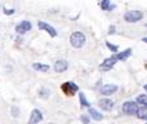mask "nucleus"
<instances>
[{
	"label": "nucleus",
	"mask_w": 147,
	"mask_h": 124,
	"mask_svg": "<svg viewBox=\"0 0 147 124\" xmlns=\"http://www.w3.org/2000/svg\"><path fill=\"white\" fill-rule=\"evenodd\" d=\"M48 124H54V123H48Z\"/></svg>",
	"instance_id": "obj_26"
},
{
	"label": "nucleus",
	"mask_w": 147,
	"mask_h": 124,
	"mask_svg": "<svg viewBox=\"0 0 147 124\" xmlns=\"http://www.w3.org/2000/svg\"><path fill=\"white\" fill-rule=\"evenodd\" d=\"M136 102L138 105H142L143 107H147V94H140L136 100Z\"/></svg>",
	"instance_id": "obj_17"
},
{
	"label": "nucleus",
	"mask_w": 147,
	"mask_h": 124,
	"mask_svg": "<svg viewBox=\"0 0 147 124\" xmlns=\"http://www.w3.org/2000/svg\"><path fill=\"white\" fill-rule=\"evenodd\" d=\"M81 122H83V124H89L90 119H89V117H86V115H83V117H81Z\"/></svg>",
	"instance_id": "obj_21"
},
{
	"label": "nucleus",
	"mask_w": 147,
	"mask_h": 124,
	"mask_svg": "<svg viewBox=\"0 0 147 124\" xmlns=\"http://www.w3.org/2000/svg\"><path fill=\"white\" fill-rule=\"evenodd\" d=\"M117 60L115 58V56H112V57H109V58H106L103 62L99 65V70L101 71H109V70H111L112 67H114V65L116 63Z\"/></svg>",
	"instance_id": "obj_7"
},
{
	"label": "nucleus",
	"mask_w": 147,
	"mask_h": 124,
	"mask_svg": "<svg viewBox=\"0 0 147 124\" xmlns=\"http://www.w3.org/2000/svg\"><path fill=\"white\" fill-rule=\"evenodd\" d=\"M41 120H43V112L39 109H34L30 115V119H28V124H38Z\"/></svg>",
	"instance_id": "obj_8"
},
{
	"label": "nucleus",
	"mask_w": 147,
	"mask_h": 124,
	"mask_svg": "<svg viewBox=\"0 0 147 124\" xmlns=\"http://www.w3.org/2000/svg\"><path fill=\"white\" fill-rule=\"evenodd\" d=\"M4 13L7 16H10V14H13V13H14V9H4Z\"/></svg>",
	"instance_id": "obj_22"
},
{
	"label": "nucleus",
	"mask_w": 147,
	"mask_h": 124,
	"mask_svg": "<svg viewBox=\"0 0 147 124\" xmlns=\"http://www.w3.org/2000/svg\"><path fill=\"white\" fill-rule=\"evenodd\" d=\"M121 110L125 115H136L138 111V104L134 101H125L123 104Z\"/></svg>",
	"instance_id": "obj_3"
},
{
	"label": "nucleus",
	"mask_w": 147,
	"mask_h": 124,
	"mask_svg": "<svg viewBox=\"0 0 147 124\" xmlns=\"http://www.w3.org/2000/svg\"><path fill=\"white\" fill-rule=\"evenodd\" d=\"M117 85H115V84H105V85L101 87V89H99V92H101V94H103V96H111V94L116 93L117 92Z\"/></svg>",
	"instance_id": "obj_6"
},
{
	"label": "nucleus",
	"mask_w": 147,
	"mask_h": 124,
	"mask_svg": "<svg viewBox=\"0 0 147 124\" xmlns=\"http://www.w3.org/2000/svg\"><path fill=\"white\" fill-rule=\"evenodd\" d=\"M143 18V13L141 10H129L124 14V21L129 23H134V22H138Z\"/></svg>",
	"instance_id": "obj_2"
},
{
	"label": "nucleus",
	"mask_w": 147,
	"mask_h": 124,
	"mask_svg": "<svg viewBox=\"0 0 147 124\" xmlns=\"http://www.w3.org/2000/svg\"><path fill=\"white\" fill-rule=\"evenodd\" d=\"M130 54H132V49L128 48V49H125L124 52L117 53L116 56H115V58H116L117 61H125L127 58H129V57H130Z\"/></svg>",
	"instance_id": "obj_13"
},
{
	"label": "nucleus",
	"mask_w": 147,
	"mask_h": 124,
	"mask_svg": "<svg viewBox=\"0 0 147 124\" xmlns=\"http://www.w3.org/2000/svg\"><path fill=\"white\" fill-rule=\"evenodd\" d=\"M32 68H34V70H36V71H40V73H48V71H49V66H48V65H44V63H39V62L34 63V65H32Z\"/></svg>",
	"instance_id": "obj_14"
},
{
	"label": "nucleus",
	"mask_w": 147,
	"mask_h": 124,
	"mask_svg": "<svg viewBox=\"0 0 147 124\" xmlns=\"http://www.w3.org/2000/svg\"><path fill=\"white\" fill-rule=\"evenodd\" d=\"M88 114H89V117H90L93 120H96V122H101V120L103 119V114H101L99 111H97L96 109H92V107L89 109Z\"/></svg>",
	"instance_id": "obj_12"
},
{
	"label": "nucleus",
	"mask_w": 147,
	"mask_h": 124,
	"mask_svg": "<svg viewBox=\"0 0 147 124\" xmlns=\"http://www.w3.org/2000/svg\"><path fill=\"white\" fill-rule=\"evenodd\" d=\"M98 106L101 107L103 111H111L114 109V101L110 98H102L98 101Z\"/></svg>",
	"instance_id": "obj_10"
},
{
	"label": "nucleus",
	"mask_w": 147,
	"mask_h": 124,
	"mask_svg": "<svg viewBox=\"0 0 147 124\" xmlns=\"http://www.w3.org/2000/svg\"><path fill=\"white\" fill-rule=\"evenodd\" d=\"M101 8L103 10H109V12H111L112 9H115V5L111 4V0H102Z\"/></svg>",
	"instance_id": "obj_15"
},
{
	"label": "nucleus",
	"mask_w": 147,
	"mask_h": 124,
	"mask_svg": "<svg viewBox=\"0 0 147 124\" xmlns=\"http://www.w3.org/2000/svg\"><path fill=\"white\" fill-rule=\"evenodd\" d=\"M138 117V119L141 120H147V107H142V109H138L137 114H136Z\"/></svg>",
	"instance_id": "obj_16"
},
{
	"label": "nucleus",
	"mask_w": 147,
	"mask_h": 124,
	"mask_svg": "<svg viewBox=\"0 0 147 124\" xmlns=\"http://www.w3.org/2000/svg\"><path fill=\"white\" fill-rule=\"evenodd\" d=\"M49 96H51V91H49L48 88H40L39 89V97H40V98L47 100Z\"/></svg>",
	"instance_id": "obj_18"
},
{
	"label": "nucleus",
	"mask_w": 147,
	"mask_h": 124,
	"mask_svg": "<svg viewBox=\"0 0 147 124\" xmlns=\"http://www.w3.org/2000/svg\"><path fill=\"white\" fill-rule=\"evenodd\" d=\"M143 88H145V91L147 92V84H146V85H145V87H143Z\"/></svg>",
	"instance_id": "obj_25"
},
{
	"label": "nucleus",
	"mask_w": 147,
	"mask_h": 124,
	"mask_svg": "<svg viewBox=\"0 0 147 124\" xmlns=\"http://www.w3.org/2000/svg\"><path fill=\"white\" fill-rule=\"evenodd\" d=\"M79 98H80V105H81V107H90V104H89V101L85 98L84 93H79Z\"/></svg>",
	"instance_id": "obj_19"
},
{
	"label": "nucleus",
	"mask_w": 147,
	"mask_h": 124,
	"mask_svg": "<svg viewBox=\"0 0 147 124\" xmlns=\"http://www.w3.org/2000/svg\"><path fill=\"white\" fill-rule=\"evenodd\" d=\"M109 34H110V35H112V34H115V26H110Z\"/></svg>",
	"instance_id": "obj_23"
},
{
	"label": "nucleus",
	"mask_w": 147,
	"mask_h": 124,
	"mask_svg": "<svg viewBox=\"0 0 147 124\" xmlns=\"http://www.w3.org/2000/svg\"><path fill=\"white\" fill-rule=\"evenodd\" d=\"M106 47H107V48H109L111 52H117V51H119V47H117V45H114V44H111L110 41H106Z\"/></svg>",
	"instance_id": "obj_20"
},
{
	"label": "nucleus",
	"mask_w": 147,
	"mask_h": 124,
	"mask_svg": "<svg viewBox=\"0 0 147 124\" xmlns=\"http://www.w3.org/2000/svg\"><path fill=\"white\" fill-rule=\"evenodd\" d=\"M38 27L40 28L41 31H45V33H48L49 35L52 36V38H56V36L58 35V33H57V30L53 27V26H51V25H49V23L43 22V21H39V22H38Z\"/></svg>",
	"instance_id": "obj_5"
},
{
	"label": "nucleus",
	"mask_w": 147,
	"mask_h": 124,
	"mask_svg": "<svg viewBox=\"0 0 147 124\" xmlns=\"http://www.w3.org/2000/svg\"><path fill=\"white\" fill-rule=\"evenodd\" d=\"M61 89L63 91L65 94H67V96H74L76 92H79L78 84H75L74 81H66V83H63L61 85Z\"/></svg>",
	"instance_id": "obj_4"
},
{
	"label": "nucleus",
	"mask_w": 147,
	"mask_h": 124,
	"mask_svg": "<svg viewBox=\"0 0 147 124\" xmlns=\"http://www.w3.org/2000/svg\"><path fill=\"white\" fill-rule=\"evenodd\" d=\"M142 41H145V43H147V38H143V39H142Z\"/></svg>",
	"instance_id": "obj_24"
},
{
	"label": "nucleus",
	"mask_w": 147,
	"mask_h": 124,
	"mask_svg": "<svg viewBox=\"0 0 147 124\" xmlns=\"http://www.w3.org/2000/svg\"><path fill=\"white\" fill-rule=\"evenodd\" d=\"M31 27H32V25H31L28 21H22L21 23H18V25L16 26V31H17V34L22 35V34H26L27 31H30Z\"/></svg>",
	"instance_id": "obj_9"
},
{
	"label": "nucleus",
	"mask_w": 147,
	"mask_h": 124,
	"mask_svg": "<svg viewBox=\"0 0 147 124\" xmlns=\"http://www.w3.org/2000/svg\"><path fill=\"white\" fill-rule=\"evenodd\" d=\"M67 67H69V62L66 60H58L57 62H54V66H53L56 73H65L67 70Z\"/></svg>",
	"instance_id": "obj_11"
},
{
	"label": "nucleus",
	"mask_w": 147,
	"mask_h": 124,
	"mask_svg": "<svg viewBox=\"0 0 147 124\" xmlns=\"http://www.w3.org/2000/svg\"><path fill=\"white\" fill-rule=\"evenodd\" d=\"M85 41H86L85 35H84L83 33H80V31H75V33H72L71 36H70V44H71V47H74V48H76V49L81 48V47L85 44Z\"/></svg>",
	"instance_id": "obj_1"
}]
</instances>
